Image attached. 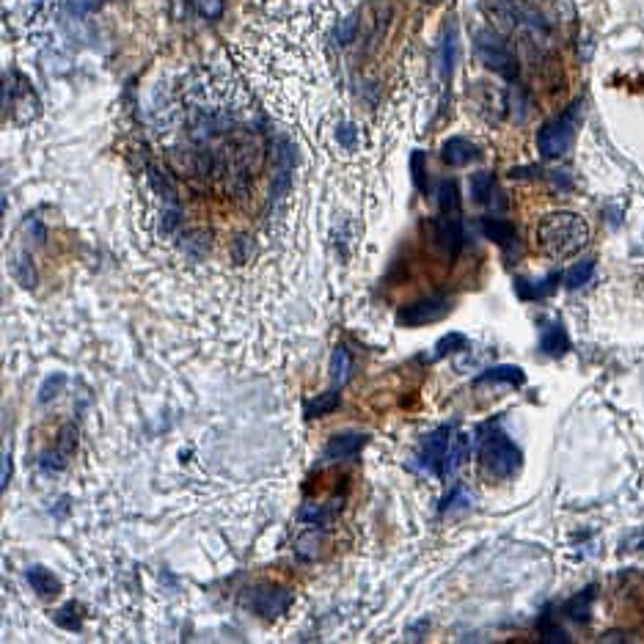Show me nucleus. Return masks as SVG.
I'll return each instance as SVG.
<instances>
[{
    "instance_id": "obj_30",
    "label": "nucleus",
    "mask_w": 644,
    "mask_h": 644,
    "mask_svg": "<svg viewBox=\"0 0 644 644\" xmlns=\"http://www.w3.org/2000/svg\"><path fill=\"white\" fill-rule=\"evenodd\" d=\"M411 171H413V185L419 193H427V166H424V152L416 149L411 157Z\"/></svg>"
},
{
    "instance_id": "obj_22",
    "label": "nucleus",
    "mask_w": 644,
    "mask_h": 644,
    "mask_svg": "<svg viewBox=\"0 0 644 644\" xmlns=\"http://www.w3.org/2000/svg\"><path fill=\"white\" fill-rule=\"evenodd\" d=\"M339 402H342V397H339V391H325V394H320L317 400H309L306 405H303V413H306V419H320V416H328V413H334L336 408H339Z\"/></svg>"
},
{
    "instance_id": "obj_4",
    "label": "nucleus",
    "mask_w": 644,
    "mask_h": 644,
    "mask_svg": "<svg viewBox=\"0 0 644 644\" xmlns=\"http://www.w3.org/2000/svg\"><path fill=\"white\" fill-rule=\"evenodd\" d=\"M292 600H295V595L287 587H278V584H256V587H248L243 592L245 609L265 617V620H276L281 614H287Z\"/></svg>"
},
{
    "instance_id": "obj_18",
    "label": "nucleus",
    "mask_w": 644,
    "mask_h": 644,
    "mask_svg": "<svg viewBox=\"0 0 644 644\" xmlns=\"http://www.w3.org/2000/svg\"><path fill=\"white\" fill-rule=\"evenodd\" d=\"M328 372H331V383H334V389H342L347 380H350V372H353V358H350L345 345L334 347Z\"/></svg>"
},
{
    "instance_id": "obj_17",
    "label": "nucleus",
    "mask_w": 644,
    "mask_h": 644,
    "mask_svg": "<svg viewBox=\"0 0 644 644\" xmlns=\"http://www.w3.org/2000/svg\"><path fill=\"white\" fill-rule=\"evenodd\" d=\"M556 284H559V273H551V276H545L543 281L515 278V292H518V298L521 300H543L554 292Z\"/></svg>"
},
{
    "instance_id": "obj_31",
    "label": "nucleus",
    "mask_w": 644,
    "mask_h": 644,
    "mask_svg": "<svg viewBox=\"0 0 644 644\" xmlns=\"http://www.w3.org/2000/svg\"><path fill=\"white\" fill-rule=\"evenodd\" d=\"M78 606L75 603H67L64 609L56 611V622L61 628H67V631H80V617H78Z\"/></svg>"
},
{
    "instance_id": "obj_16",
    "label": "nucleus",
    "mask_w": 644,
    "mask_h": 644,
    "mask_svg": "<svg viewBox=\"0 0 644 644\" xmlns=\"http://www.w3.org/2000/svg\"><path fill=\"white\" fill-rule=\"evenodd\" d=\"M485 383H507V386H523L526 375L521 367H512V364H499V367L485 369L482 375L474 378V386H485Z\"/></svg>"
},
{
    "instance_id": "obj_14",
    "label": "nucleus",
    "mask_w": 644,
    "mask_h": 644,
    "mask_svg": "<svg viewBox=\"0 0 644 644\" xmlns=\"http://www.w3.org/2000/svg\"><path fill=\"white\" fill-rule=\"evenodd\" d=\"M540 350L551 358H562L570 350V336H567L562 322H548L545 325L543 336H540Z\"/></svg>"
},
{
    "instance_id": "obj_1",
    "label": "nucleus",
    "mask_w": 644,
    "mask_h": 644,
    "mask_svg": "<svg viewBox=\"0 0 644 644\" xmlns=\"http://www.w3.org/2000/svg\"><path fill=\"white\" fill-rule=\"evenodd\" d=\"M534 243L551 259H567L589 243V223L576 212H548L534 226Z\"/></svg>"
},
{
    "instance_id": "obj_25",
    "label": "nucleus",
    "mask_w": 644,
    "mask_h": 644,
    "mask_svg": "<svg viewBox=\"0 0 644 644\" xmlns=\"http://www.w3.org/2000/svg\"><path fill=\"white\" fill-rule=\"evenodd\" d=\"M595 273V259H584V262H578L565 273V287L567 289H578L589 284V278Z\"/></svg>"
},
{
    "instance_id": "obj_21",
    "label": "nucleus",
    "mask_w": 644,
    "mask_h": 644,
    "mask_svg": "<svg viewBox=\"0 0 644 644\" xmlns=\"http://www.w3.org/2000/svg\"><path fill=\"white\" fill-rule=\"evenodd\" d=\"M455 56H457V31L455 25L446 31L444 42H441V53H438V69H441V78L452 80V69H455Z\"/></svg>"
},
{
    "instance_id": "obj_28",
    "label": "nucleus",
    "mask_w": 644,
    "mask_h": 644,
    "mask_svg": "<svg viewBox=\"0 0 644 644\" xmlns=\"http://www.w3.org/2000/svg\"><path fill=\"white\" fill-rule=\"evenodd\" d=\"M537 633H540V639H543V642H562V644L570 642V636H567L556 622H551V614H543V617H540V622H537Z\"/></svg>"
},
{
    "instance_id": "obj_19",
    "label": "nucleus",
    "mask_w": 644,
    "mask_h": 644,
    "mask_svg": "<svg viewBox=\"0 0 644 644\" xmlns=\"http://www.w3.org/2000/svg\"><path fill=\"white\" fill-rule=\"evenodd\" d=\"M592 603H595V587H587L584 592H578L565 603V617L576 622H587L592 614Z\"/></svg>"
},
{
    "instance_id": "obj_8",
    "label": "nucleus",
    "mask_w": 644,
    "mask_h": 644,
    "mask_svg": "<svg viewBox=\"0 0 644 644\" xmlns=\"http://www.w3.org/2000/svg\"><path fill=\"white\" fill-rule=\"evenodd\" d=\"M430 232H433L435 248H441L449 259H457L468 243V229L463 218H460V212L457 215H444L441 212L438 218L430 221Z\"/></svg>"
},
{
    "instance_id": "obj_23",
    "label": "nucleus",
    "mask_w": 644,
    "mask_h": 644,
    "mask_svg": "<svg viewBox=\"0 0 644 644\" xmlns=\"http://www.w3.org/2000/svg\"><path fill=\"white\" fill-rule=\"evenodd\" d=\"M438 210L444 215H457L460 212V190L455 179H441L438 182Z\"/></svg>"
},
{
    "instance_id": "obj_37",
    "label": "nucleus",
    "mask_w": 644,
    "mask_h": 644,
    "mask_svg": "<svg viewBox=\"0 0 644 644\" xmlns=\"http://www.w3.org/2000/svg\"><path fill=\"white\" fill-rule=\"evenodd\" d=\"M427 628H430V620L413 622L411 628H408V639H411V642H419V639H422V633L427 631Z\"/></svg>"
},
{
    "instance_id": "obj_24",
    "label": "nucleus",
    "mask_w": 644,
    "mask_h": 644,
    "mask_svg": "<svg viewBox=\"0 0 644 644\" xmlns=\"http://www.w3.org/2000/svg\"><path fill=\"white\" fill-rule=\"evenodd\" d=\"M468 452H471V438L468 435H455L452 438V446H449V460H446V477L449 474H455L457 468L463 466V460L468 457Z\"/></svg>"
},
{
    "instance_id": "obj_13",
    "label": "nucleus",
    "mask_w": 644,
    "mask_h": 644,
    "mask_svg": "<svg viewBox=\"0 0 644 644\" xmlns=\"http://www.w3.org/2000/svg\"><path fill=\"white\" fill-rule=\"evenodd\" d=\"M75 446H78V433H75V427L67 424L61 433H58L56 449H50L45 457H42V466L45 468H64L69 463V457L75 452Z\"/></svg>"
},
{
    "instance_id": "obj_20",
    "label": "nucleus",
    "mask_w": 644,
    "mask_h": 644,
    "mask_svg": "<svg viewBox=\"0 0 644 644\" xmlns=\"http://www.w3.org/2000/svg\"><path fill=\"white\" fill-rule=\"evenodd\" d=\"M468 188H471V199L477 204H488L493 199V193H496V177L490 171H477L468 179Z\"/></svg>"
},
{
    "instance_id": "obj_11",
    "label": "nucleus",
    "mask_w": 644,
    "mask_h": 644,
    "mask_svg": "<svg viewBox=\"0 0 644 644\" xmlns=\"http://www.w3.org/2000/svg\"><path fill=\"white\" fill-rule=\"evenodd\" d=\"M479 149L468 138H460V135H455V138H449V141H444V146H441V160H444L446 166L452 168H460V166H468V163H474V160H479Z\"/></svg>"
},
{
    "instance_id": "obj_35",
    "label": "nucleus",
    "mask_w": 644,
    "mask_h": 644,
    "mask_svg": "<svg viewBox=\"0 0 644 644\" xmlns=\"http://www.w3.org/2000/svg\"><path fill=\"white\" fill-rule=\"evenodd\" d=\"M356 17H347L345 23L336 28V39H339V45H350L353 42V36H356Z\"/></svg>"
},
{
    "instance_id": "obj_29",
    "label": "nucleus",
    "mask_w": 644,
    "mask_h": 644,
    "mask_svg": "<svg viewBox=\"0 0 644 644\" xmlns=\"http://www.w3.org/2000/svg\"><path fill=\"white\" fill-rule=\"evenodd\" d=\"M12 276L23 284V287H34L36 276H34V267L28 262V256L17 254L12 259Z\"/></svg>"
},
{
    "instance_id": "obj_9",
    "label": "nucleus",
    "mask_w": 644,
    "mask_h": 644,
    "mask_svg": "<svg viewBox=\"0 0 644 644\" xmlns=\"http://www.w3.org/2000/svg\"><path fill=\"white\" fill-rule=\"evenodd\" d=\"M276 174H273V185H270V199L281 201L292 188V171H295V146L289 144L287 138H278L276 152Z\"/></svg>"
},
{
    "instance_id": "obj_38",
    "label": "nucleus",
    "mask_w": 644,
    "mask_h": 644,
    "mask_svg": "<svg viewBox=\"0 0 644 644\" xmlns=\"http://www.w3.org/2000/svg\"><path fill=\"white\" fill-rule=\"evenodd\" d=\"M9 479H12V455L6 452V455H3V474H0V485H3V488H9Z\"/></svg>"
},
{
    "instance_id": "obj_34",
    "label": "nucleus",
    "mask_w": 644,
    "mask_h": 644,
    "mask_svg": "<svg viewBox=\"0 0 644 644\" xmlns=\"http://www.w3.org/2000/svg\"><path fill=\"white\" fill-rule=\"evenodd\" d=\"M468 504H471V496L466 493V488H463V485H455L452 493L444 499V504H441V512L455 510V507H468Z\"/></svg>"
},
{
    "instance_id": "obj_15",
    "label": "nucleus",
    "mask_w": 644,
    "mask_h": 644,
    "mask_svg": "<svg viewBox=\"0 0 644 644\" xmlns=\"http://www.w3.org/2000/svg\"><path fill=\"white\" fill-rule=\"evenodd\" d=\"M25 578H28V584H31V589H34L39 598H56V595H61V581H58V578L53 576V570H47V567H28Z\"/></svg>"
},
{
    "instance_id": "obj_32",
    "label": "nucleus",
    "mask_w": 644,
    "mask_h": 644,
    "mask_svg": "<svg viewBox=\"0 0 644 644\" xmlns=\"http://www.w3.org/2000/svg\"><path fill=\"white\" fill-rule=\"evenodd\" d=\"M190 6L207 20H218L223 14V0H190Z\"/></svg>"
},
{
    "instance_id": "obj_33",
    "label": "nucleus",
    "mask_w": 644,
    "mask_h": 644,
    "mask_svg": "<svg viewBox=\"0 0 644 644\" xmlns=\"http://www.w3.org/2000/svg\"><path fill=\"white\" fill-rule=\"evenodd\" d=\"M67 386V375H61V372H56L53 378H47L45 383H42V389H39V402H47L50 397H56L58 391Z\"/></svg>"
},
{
    "instance_id": "obj_27",
    "label": "nucleus",
    "mask_w": 644,
    "mask_h": 644,
    "mask_svg": "<svg viewBox=\"0 0 644 644\" xmlns=\"http://www.w3.org/2000/svg\"><path fill=\"white\" fill-rule=\"evenodd\" d=\"M468 345V336L460 334V331H452V334H446L438 339V345H435V358H444L449 353H457V350H466Z\"/></svg>"
},
{
    "instance_id": "obj_5",
    "label": "nucleus",
    "mask_w": 644,
    "mask_h": 644,
    "mask_svg": "<svg viewBox=\"0 0 644 644\" xmlns=\"http://www.w3.org/2000/svg\"><path fill=\"white\" fill-rule=\"evenodd\" d=\"M452 435L455 427L452 424H441L433 433L424 435L422 446H419V466L430 471L435 477H446V460H449V446H452Z\"/></svg>"
},
{
    "instance_id": "obj_6",
    "label": "nucleus",
    "mask_w": 644,
    "mask_h": 644,
    "mask_svg": "<svg viewBox=\"0 0 644 644\" xmlns=\"http://www.w3.org/2000/svg\"><path fill=\"white\" fill-rule=\"evenodd\" d=\"M452 309V303L446 295H427V298L413 300V303H405L397 311V325L402 328H419V325H433V322H441Z\"/></svg>"
},
{
    "instance_id": "obj_12",
    "label": "nucleus",
    "mask_w": 644,
    "mask_h": 644,
    "mask_svg": "<svg viewBox=\"0 0 644 644\" xmlns=\"http://www.w3.org/2000/svg\"><path fill=\"white\" fill-rule=\"evenodd\" d=\"M479 229H482V234L488 237L490 243H496L499 248H504V251H510L512 245H518V229H515L510 221H504V218L485 215V218L479 221Z\"/></svg>"
},
{
    "instance_id": "obj_10",
    "label": "nucleus",
    "mask_w": 644,
    "mask_h": 644,
    "mask_svg": "<svg viewBox=\"0 0 644 644\" xmlns=\"http://www.w3.org/2000/svg\"><path fill=\"white\" fill-rule=\"evenodd\" d=\"M369 435L364 433H339L334 435L325 449H322V460L325 463H339V460H353L361 455V449L367 446Z\"/></svg>"
},
{
    "instance_id": "obj_7",
    "label": "nucleus",
    "mask_w": 644,
    "mask_h": 644,
    "mask_svg": "<svg viewBox=\"0 0 644 644\" xmlns=\"http://www.w3.org/2000/svg\"><path fill=\"white\" fill-rule=\"evenodd\" d=\"M477 56L485 67L499 72L501 78L512 80L518 75V61L512 56V50L493 31H479L477 34Z\"/></svg>"
},
{
    "instance_id": "obj_3",
    "label": "nucleus",
    "mask_w": 644,
    "mask_h": 644,
    "mask_svg": "<svg viewBox=\"0 0 644 644\" xmlns=\"http://www.w3.org/2000/svg\"><path fill=\"white\" fill-rule=\"evenodd\" d=\"M479 460L485 474L493 479H512L521 471L523 455L518 446L512 444L504 433H493L485 438V444L479 449Z\"/></svg>"
},
{
    "instance_id": "obj_2",
    "label": "nucleus",
    "mask_w": 644,
    "mask_h": 644,
    "mask_svg": "<svg viewBox=\"0 0 644 644\" xmlns=\"http://www.w3.org/2000/svg\"><path fill=\"white\" fill-rule=\"evenodd\" d=\"M581 111L584 105L576 100L573 105H567V111L554 116L551 122H545L537 130V149L543 157H562L570 152V146L576 144L578 127H581Z\"/></svg>"
},
{
    "instance_id": "obj_36",
    "label": "nucleus",
    "mask_w": 644,
    "mask_h": 644,
    "mask_svg": "<svg viewBox=\"0 0 644 644\" xmlns=\"http://www.w3.org/2000/svg\"><path fill=\"white\" fill-rule=\"evenodd\" d=\"M336 138H339V144L347 146V149H353L356 146V127L353 124H345V127H339V133H336Z\"/></svg>"
},
{
    "instance_id": "obj_26",
    "label": "nucleus",
    "mask_w": 644,
    "mask_h": 644,
    "mask_svg": "<svg viewBox=\"0 0 644 644\" xmlns=\"http://www.w3.org/2000/svg\"><path fill=\"white\" fill-rule=\"evenodd\" d=\"M342 510V504H331V507H317V504H314V507H303V510H300V521H309V523H317V526H325V523L331 521V518H334L336 512Z\"/></svg>"
}]
</instances>
